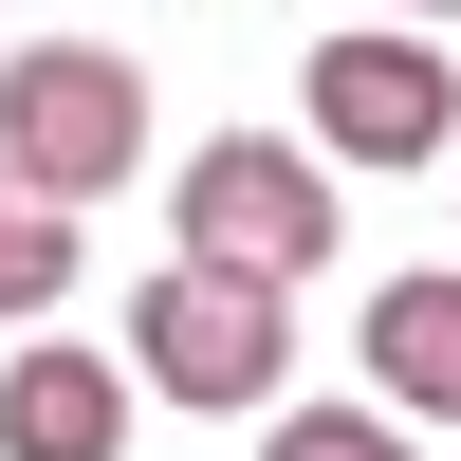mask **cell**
Segmentation results:
<instances>
[{"label":"cell","mask_w":461,"mask_h":461,"mask_svg":"<svg viewBox=\"0 0 461 461\" xmlns=\"http://www.w3.org/2000/svg\"><path fill=\"white\" fill-rule=\"evenodd\" d=\"M111 369H130L148 406H203V425H221V406H258V425H277L295 295H277V277H221V258H167V277L130 295V351H111Z\"/></svg>","instance_id":"obj_1"},{"label":"cell","mask_w":461,"mask_h":461,"mask_svg":"<svg viewBox=\"0 0 461 461\" xmlns=\"http://www.w3.org/2000/svg\"><path fill=\"white\" fill-rule=\"evenodd\" d=\"M130 369L111 351H74V332H37L19 369H0V461H130Z\"/></svg>","instance_id":"obj_5"},{"label":"cell","mask_w":461,"mask_h":461,"mask_svg":"<svg viewBox=\"0 0 461 461\" xmlns=\"http://www.w3.org/2000/svg\"><path fill=\"white\" fill-rule=\"evenodd\" d=\"M148 167V74L93 56V37H19L0 56V185H37V203H111V185Z\"/></svg>","instance_id":"obj_2"},{"label":"cell","mask_w":461,"mask_h":461,"mask_svg":"<svg viewBox=\"0 0 461 461\" xmlns=\"http://www.w3.org/2000/svg\"><path fill=\"white\" fill-rule=\"evenodd\" d=\"M314 167H351V185H388V167H461V56L425 19H332L314 37Z\"/></svg>","instance_id":"obj_3"},{"label":"cell","mask_w":461,"mask_h":461,"mask_svg":"<svg viewBox=\"0 0 461 461\" xmlns=\"http://www.w3.org/2000/svg\"><path fill=\"white\" fill-rule=\"evenodd\" d=\"M167 203H185V258H221V277H277V295L314 277L332 240H351V185H332L295 130H203Z\"/></svg>","instance_id":"obj_4"},{"label":"cell","mask_w":461,"mask_h":461,"mask_svg":"<svg viewBox=\"0 0 461 461\" xmlns=\"http://www.w3.org/2000/svg\"><path fill=\"white\" fill-rule=\"evenodd\" d=\"M351 351H369V406L388 425H461V277H388Z\"/></svg>","instance_id":"obj_6"},{"label":"cell","mask_w":461,"mask_h":461,"mask_svg":"<svg viewBox=\"0 0 461 461\" xmlns=\"http://www.w3.org/2000/svg\"><path fill=\"white\" fill-rule=\"evenodd\" d=\"M258 461H425L388 425V406H277V425H258Z\"/></svg>","instance_id":"obj_8"},{"label":"cell","mask_w":461,"mask_h":461,"mask_svg":"<svg viewBox=\"0 0 461 461\" xmlns=\"http://www.w3.org/2000/svg\"><path fill=\"white\" fill-rule=\"evenodd\" d=\"M56 295H74V221L37 203V185H0V314H37V332H56Z\"/></svg>","instance_id":"obj_7"},{"label":"cell","mask_w":461,"mask_h":461,"mask_svg":"<svg viewBox=\"0 0 461 461\" xmlns=\"http://www.w3.org/2000/svg\"><path fill=\"white\" fill-rule=\"evenodd\" d=\"M351 19H443V0H351Z\"/></svg>","instance_id":"obj_9"}]
</instances>
